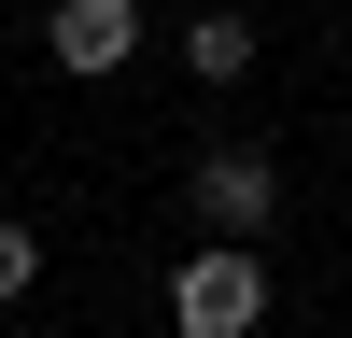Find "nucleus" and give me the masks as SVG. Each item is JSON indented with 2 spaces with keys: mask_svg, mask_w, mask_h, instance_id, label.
<instances>
[{
  "mask_svg": "<svg viewBox=\"0 0 352 338\" xmlns=\"http://www.w3.org/2000/svg\"><path fill=\"white\" fill-rule=\"evenodd\" d=\"M28 282H43V225H14V212H0V296H28Z\"/></svg>",
  "mask_w": 352,
  "mask_h": 338,
  "instance_id": "5",
  "label": "nucleus"
},
{
  "mask_svg": "<svg viewBox=\"0 0 352 338\" xmlns=\"http://www.w3.org/2000/svg\"><path fill=\"white\" fill-rule=\"evenodd\" d=\"M43 56L85 71V84L127 71V56H141V0H56V14H43Z\"/></svg>",
  "mask_w": 352,
  "mask_h": 338,
  "instance_id": "3",
  "label": "nucleus"
},
{
  "mask_svg": "<svg viewBox=\"0 0 352 338\" xmlns=\"http://www.w3.org/2000/svg\"><path fill=\"white\" fill-rule=\"evenodd\" d=\"M169 324L184 338H254L268 324V268H254V254H184V268H169Z\"/></svg>",
  "mask_w": 352,
  "mask_h": 338,
  "instance_id": "1",
  "label": "nucleus"
},
{
  "mask_svg": "<svg viewBox=\"0 0 352 338\" xmlns=\"http://www.w3.org/2000/svg\"><path fill=\"white\" fill-rule=\"evenodd\" d=\"M184 71H197V84H240V71H254V28H240V14H197V28H184Z\"/></svg>",
  "mask_w": 352,
  "mask_h": 338,
  "instance_id": "4",
  "label": "nucleus"
},
{
  "mask_svg": "<svg viewBox=\"0 0 352 338\" xmlns=\"http://www.w3.org/2000/svg\"><path fill=\"white\" fill-rule=\"evenodd\" d=\"M184 197H197V225H212L226 254H254V240H268V212H282V169H268V155H197Z\"/></svg>",
  "mask_w": 352,
  "mask_h": 338,
  "instance_id": "2",
  "label": "nucleus"
}]
</instances>
